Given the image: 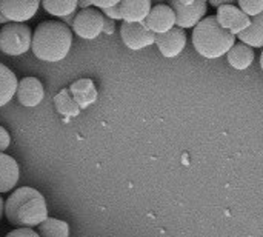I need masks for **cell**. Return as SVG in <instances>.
<instances>
[{"instance_id":"obj_1","label":"cell","mask_w":263,"mask_h":237,"mask_svg":"<svg viewBox=\"0 0 263 237\" xmlns=\"http://www.w3.org/2000/svg\"><path fill=\"white\" fill-rule=\"evenodd\" d=\"M5 216L12 227L32 230L48 219L46 200L34 188H17L5 202Z\"/></svg>"},{"instance_id":"obj_2","label":"cell","mask_w":263,"mask_h":237,"mask_svg":"<svg viewBox=\"0 0 263 237\" xmlns=\"http://www.w3.org/2000/svg\"><path fill=\"white\" fill-rule=\"evenodd\" d=\"M72 45V31L62 22L46 20L37 25L32 39L31 51L34 56L48 63L63 60Z\"/></svg>"},{"instance_id":"obj_3","label":"cell","mask_w":263,"mask_h":237,"mask_svg":"<svg viewBox=\"0 0 263 237\" xmlns=\"http://www.w3.org/2000/svg\"><path fill=\"white\" fill-rule=\"evenodd\" d=\"M236 43V37L223 29L214 15L205 17L193 31V45L205 59H219L225 56Z\"/></svg>"},{"instance_id":"obj_4","label":"cell","mask_w":263,"mask_h":237,"mask_svg":"<svg viewBox=\"0 0 263 237\" xmlns=\"http://www.w3.org/2000/svg\"><path fill=\"white\" fill-rule=\"evenodd\" d=\"M32 31L25 23H8L0 31V51L8 56H22L31 49Z\"/></svg>"},{"instance_id":"obj_5","label":"cell","mask_w":263,"mask_h":237,"mask_svg":"<svg viewBox=\"0 0 263 237\" xmlns=\"http://www.w3.org/2000/svg\"><path fill=\"white\" fill-rule=\"evenodd\" d=\"M176 15V26L180 29L197 26L208 12L205 0H173L168 5Z\"/></svg>"},{"instance_id":"obj_6","label":"cell","mask_w":263,"mask_h":237,"mask_svg":"<svg viewBox=\"0 0 263 237\" xmlns=\"http://www.w3.org/2000/svg\"><path fill=\"white\" fill-rule=\"evenodd\" d=\"M72 31L85 40L97 39L105 31V17L96 8L80 9L74 15Z\"/></svg>"},{"instance_id":"obj_7","label":"cell","mask_w":263,"mask_h":237,"mask_svg":"<svg viewBox=\"0 0 263 237\" xmlns=\"http://www.w3.org/2000/svg\"><path fill=\"white\" fill-rule=\"evenodd\" d=\"M39 8V0H0V12L9 23H26Z\"/></svg>"},{"instance_id":"obj_8","label":"cell","mask_w":263,"mask_h":237,"mask_svg":"<svg viewBox=\"0 0 263 237\" xmlns=\"http://www.w3.org/2000/svg\"><path fill=\"white\" fill-rule=\"evenodd\" d=\"M214 17L217 23L234 37L243 32L251 23V19L247 14H243L234 3H228V5L217 8V14Z\"/></svg>"},{"instance_id":"obj_9","label":"cell","mask_w":263,"mask_h":237,"mask_svg":"<svg viewBox=\"0 0 263 237\" xmlns=\"http://www.w3.org/2000/svg\"><path fill=\"white\" fill-rule=\"evenodd\" d=\"M120 37L133 51H140L154 43V34L143 25V23H122L120 26Z\"/></svg>"},{"instance_id":"obj_10","label":"cell","mask_w":263,"mask_h":237,"mask_svg":"<svg viewBox=\"0 0 263 237\" xmlns=\"http://www.w3.org/2000/svg\"><path fill=\"white\" fill-rule=\"evenodd\" d=\"M154 45L159 48L160 54L166 59L177 57L186 45V32L177 26L170 29L165 34L154 35Z\"/></svg>"},{"instance_id":"obj_11","label":"cell","mask_w":263,"mask_h":237,"mask_svg":"<svg viewBox=\"0 0 263 237\" xmlns=\"http://www.w3.org/2000/svg\"><path fill=\"white\" fill-rule=\"evenodd\" d=\"M143 25L154 34H165L176 26V15L168 5H156L151 8Z\"/></svg>"},{"instance_id":"obj_12","label":"cell","mask_w":263,"mask_h":237,"mask_svg":"<svg viewBox=\"0 0 263 237\" xmlns=\"http://www.w3.org/2000/svg\"><path fill=\"white\" fill-rule=\"evenodd\" d=\"M15 96H17V100L20 105H23L26 108H34V106L40 105V102L45 97L43 85L35 77H25L18 82Z\"/></svg>"},{"instance_id":"obj_13","label":"cell","mask_w":263,"mask_h":237,"mask_svg":"<svg viewBox=\"0 0 263 237\" xmlns=\"http://www.w3.org/2000/svg\"><path fill=\"white\" fill-rule=\"evenodd\" d=\"M151 8L149 0H122L119 3L120 17L125 23H143Z\"/></svg>"},{"instance_id":"obj_14","label":"cell","mask_w":263,"mask_h":237,"mask_svg":"<svg viewBox=\"0 0 263 237\" xmlns=\"http://www.w3.org/2000/svg\"><path fill=\"white\" fill-rule=\"evenodd\" d=\"M18 165L11 156L0 153V194L9 193L18 182Z\"/></svg>"},{"instance_id":"obj_15","label":"cell","mask_w":263,"mask_h":237,"mask_svg":"<svg viewBox=\"0 0 263 237\" xmlns=\"http://www.w3.org/2000/svg\"><path fill=\"white\" fill-rule=\"evenodd\" d=\"M254 51L243 45V43H234V46L227 52V60L228 63L234 68V69H239V71H243V69H248L253 62H254Z\"/></svg>"},{"instance_id":"obj_16","label":"cell","mask_w":263,"mask_h":237,"mask_svg":"<svg viewBox=\"0 0 263 237\" xmlns=\"http://www.w3.org/2000/svg\"><path fill=\"white\" fill-rule=\"evenodd\" d=\"M239 37V40L250 46V48H262L263 46V14L256 15L251 19L250 26L236 35V39Z\"/></svg>"},{"instance_id":"obj_17","label":"cell","mask_w":263,"mask_h":237,"mask_svg":"<svg viewBox=\"0 0 263 237\" xmlns=\"http://www.w3.org/2000/svg\"><path fill=\"white\" fill-rule=\"evenodd\" d=\"M17 85L18 82L15 74L8 66L0 63V106H5L14 99Z\"/></svg>"},{"instance_id":"obj_18","label":"cell","mask_w":263,"mask_h":237,"mask_svg":"<svg viewBox=\"0 0 263 237\" xmlns=\"http://www.w3.org/2000/svg\"><path fill=\"white\" fill-rule=\"evenodd\" d=\"M39 237H69V225L60 219L48 217L37 227Z\"/></svg>"},{"instance_id":"obj_19","label":"cell","mask_w":263,"mask_h":237,"mask_svg":"<svg viewBox=\"0 0 263 237\" xmlns=\"http://www.w3.org/2000/svg\"><path fill=\"white\" fill-rule=\"evenodd\" d=\"M42 6L48 14L63 19L76 12L77 0H45L42 2Z\"/></svg>"},{"instance_id":"obj_20","label":"cell","mask_w":263,"mask_h":237,"mask_svg":"<svg viewBox=\"0 0 263 237\" xmlns=\"http://www.w3.org/2000/svg\"><path fill=\"white\" fill-rule=\"evenodd\" d=\"M71 91L76 94V100L80 103L82 99H85V106L88 103H92L96 100V89H94V83L91 80H80V82H76L71 88Z\"/></svg>"},{"instance_id":"obj_21","label":"cell","mask_w":263,"mask_h":237,"mask_svg":"<svg viewBox=\"0 0 263 237\" xmlns=\"http://www.w3.org/2000/svg\"><path fill=\"white\" fill-rule=\"evenodd\" d=\"M55 108L62 114H69L76 116L79 113V105H76L74 99L69 96V91L63 89L57 97H55Z\"/></svg>"},{"instance_id":"obj_22","label":"cell","mask_w":263,"mask_h":237,"mask_svg":"<svg viewBox=\"0 0 263 237\" xmlns=\"http://www.w3.org/2000/svg\"><path fill=\"white\" fill-rule=\"evenodd\" d=\"M243 14H247L250 19L260 15L263 12V2L262 0H239L237 6Z\"/></svg>"},{"instance_id":"obj_23","label":"cell","mask_w":263,"mask_h":237,"mask_svg":"<svg viewBox=\"0 0 263 237\" xmlns=\"http://www.w3.org/2000/svg\"><path fill=\"white\" fill-rule=\"evenodd\" d=\"M91 8H100V9H108L112 6H117L120 3V0H89Z\"/></svg>"},{"instance_id":"obj_24","label":"cell","mask_w":263,"mask_h":237,"mask_svg":"<svg viewBox=\"0 0 263 237\" xmlns=\"http://www.w3.org/2000/svg\"><path fill=\"white\" fill-rule=\"evenodd\" d=\"M5 237H39V234L31 228H17V230L8 233Z\"/></svg>"},{"instance_id":"obj_25","label":"cell","mask_w":263,"mask_h":237,"mask_svg":"<svg viewBox=\"0 0 263 237\" xmlns=\"http://www.w3.org/2000/svg\"><path fill=\"white\" fill-rule=\"evenodd\" d=\"M9 143H11L9 133H8L3 126H0V153H5V151L8 150Z\"/></svg>"},{"instance_id":"obj_26","label":"cell","mask_w":263,"mask_h":237,"mask_svg":"<svg viewBox=\"0 0 263 237\" xmlns=\"http://www.w3.org/2000/svg\"><path fill=\"white\" fill-rule=\"evenodd\" d=\"M105 15L111 20H122L120 17V9H119V5L117 6H112V8H108V9H103Z\"/></svg>"},{"instance_id":"obj_27","label":"cell","mask_w":263,"mask_h":237,"mask_svg":"<svg viewBox=\"0 0 263 237\" xmlns=\"http://www.w3.org/2000/svg\"><path fill=\"white\" fill-rule=\"evenodd\" d=\"M72 22H74V14H72V15H68V17H63V22H62V23L66 25V26L69 28V25L72 26Z\"/></svg>"},{"instance_id":"obj_28","label":"cell","mask_w":263,"mask_h":237,"mask_svg":"<svg viewBox=\"0 0 263 237\" xmlns=\"http://www.w3.org/2000/svg\"><path fill=\"white\" fill-rule=\"evenodd\" d=\"M3 214H5V200H3V197L0 196V222H2V219H3Z\"/></svg>"},{"instance_id":"obj_29","label":"cell","mask_w":263,"mask_h":237,"mask_svg":"<svg viewBox=\"0 0 263 237\" xmlns=\"http://www.w3.org/2000/svg\"><path fill=\"white\" fill-rule=\"evenodd\" d=\"M8 23H9V22H8V20L3 17V14L0 12V25H3V26H5V25H8Z\"/></svg>"}]
</instances>
